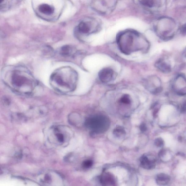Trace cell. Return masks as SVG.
I'll return each instance as SVG.
<instances>
[{
	"instance_id": "obj_11",
	"label": "cell",
	"mask_w": 186,
	"mask_h": 186,
	"mask_svg": "<svg viewBox=\"0 0 186 186\" xmlns=\"http://www.w3.org/2000/svg\"><path fill=\"white\" fill-rule=\"evenodd\" d=\"M142 168L148 170H152L155 168L156 163L154 159L148 158L146 156L142 157L140 160Z\"/></svg>"
},
{
	"instance_id": "obj_1",
	"label": "cell",
	"mask_w": 186,
	"mask_h": 186,
	"mask_svg": "<svg viewBox=\"0 0 186 186\" xmlns=\"http://www.w3.org/2000/svg\"><path fill=\"white\" fill-rule=\"evenodd\" d=\"M119 49L122 53L129 55L138 51L146 52L150 47V43L144 36L133 30L120 32L116 38Z\"/></svg>"
},
{
	"instance_id": "obj_9",
	"label": "cell",
	"mask_w": 186,
	"mask_h": 186,
	"mask_svg": "<svg viewBox=\"0 0 186 186\" xmlns=\"http://www.w3.org/2000/svg\"><path fill=\"white\" fill-rule=\"evenodd\" d=\"M114 71L110 68H105L99 72V76L101 81L107 83L111 81L114 76Z\"/></svg>"
},
{
	"instance_id": "obj_2",
	"label": "cell",
	"mask_w": 186,
	"mask_h": 186,
	"mask_svg": "<svg viewBox=\"0 0 186 186\" xmlns=\"http://www.w3.org/2000/svg\"><path fill=\"white\" fill-rule=\"evenodd\" d=\"M51 83L57 89L65 91L74 89L77 80L76 72L69 67L59 69L53 73L51 78Z\"/></svg>"
},
{
	"instance_id": "obj_3",
	"label": "cell",
	"mask_w": 186,
	"mask_h": 186,
	"mask_svg": "<svg viewBox=\"0 0 186 186\" xmlns=\"http://www.w3.org/2000/svg\"><path fill=\"white\" fill-rule=\"evenodd\" d=\"M34 83L33 79L29 74L20 70L14 71L9 79V84L13 89L24 94L31 91Z\"/></svg>"
},
{
	"instance_id": "obj_7",
	"label": "cell",
	"mask_w": 186,
	"mask_h": 186,
	"mask_svg": "<svg viewBox=\"0 0 186 186\" xmlns=\"http://www.w3.org/2000/svg\"><path fill=\"white\" fill-rule=\"evenodd\" d=\"M155 66L160 71L169 73L172 70V66L169 61L165 58H160L155 63Z\"/></svg>"
},
{
	"instance_id": "obj_13",
	"label": "cell",
	"mask_w": 186,
	"mask_h": 186,
	"mask_svg": "<svg viewBox=\"0 0 186 186\" xmlns=\"http://www.w3.org/2000/svg\"><path fill=\"white\" fill-rule=\"evenodd\" d=\"M38 10L43 14L51 15L54 12V8L47 4L43 3L39 5Z\"/></svg>"
},
{
	"instance_id": "obj_4",
	"label": "cell",
	"mask_w": 186,
	"mask_h": 186,
	"mask_svg": "<svg viewBox=\"0 0 186 186\" xmlns=\"http://www.w3.org/2000/svg\"><path fill=\"white\" fill-rule=\"evenodd\" d=\"M154 29L158 37L168 41L173 37L177 30V24L174 20L168 17H162L155 22Z\"/></svg>"
},
{
	"instance_id": "obj_14",
	"label": "cell",
	"mask_w": 186,
	"mask_h": 186,
	"mask_svg": "<svg viewBox=\"0 0 186 186\" xmlns=\"http://www.w3.org/2000/svg\"><path fill=\"white\" fill-rule=\"evenodd\" d=\"M140 4L148 9H152L155 7H158L161 5L160 1L145 0L139 1Z\"/></svg>"
},
{
	"instance_id": "obj_12",
	"label": "cell",
	"mask_w": 186,
	"mask_h": 186,
	"mask_svg": "<svg viewBox=\"0 0 186 186\" xmlns=\"http://www.w3.org/2000/svg\"><path fill=\"white\" fill-rule=\"evenodd\" d=\"M157 184L160 186H166L170 183V177L168 174L160 173L157 175L156 179Z\"/></svg>"
},
{
	"instance_id": "obj_6",
	"label": "cell",
	"mask_w": 186,
	"mask_h": 186,
	"mask_svg": "<svg viewBox=\"0 0 186 186\" xmlns=\"http://www.w3.org/2000/svg\"><path fill=\"white\" fill-rule=\"evenodd\" d=\"M97 1V3H94L93 7L99 12L105 14L107 12H111L115 8L116 4V1Z\"/></svg>"
},
{
	"instance_id": "obj_8",
	"label": "cell",
	"mask_w": 186,
	"mask_h": 186,
	"mask_svg": "<svg viewBox=\"0 0 186 186\" xmlns=\"http://www.w3.org/2000/svg\"><path fill=\"white\" fill-rule=\"evenodd\" d=\"M101 183L103 186H117L115 176L110 173H104L101 176Z\"/></svg>"
},
{
	"instance_id": "obj_17",
	"label": "cell",
	"mask_w": 186,
	"mask_h": 186,
	"mask_svg": "<svg viewBox=\"0 0 186 186\" xmlns=\"http://www.w3.org/2000/svg\"><path fill=\"white\" fill-rule=\"evenodd\" d=\"M93 161L89 160L84 161L82 166L84 168H88L91 167L93 165Z\"/></svg>"
},
{
	"instance_id": "obj_15",
	"label": "cell",
	"mask_w": 186,
	"mask_h": 186,
	"mask_svg": "<svg viewBox=\"0 0 186 186\" xmlns=\"http://www.w3.org/2000/svg\"><path fill=\"white\" fill-rule=\"evenodd\" d=\"M73 51L72 48L70 46H64L61 48L60 50V54L63 56H70Z\"/></svg>"
},
{
	"instance_id": "obj_10",
	"label": "cell",
	"mask_w": 186,
	"mask_h": 186,
	"mask_svg": "<svg viewBox=\"0 0 186 186\" xmlns=\"http://www.w3.org/2000/svg\"><path fill=\"white\" fill-rule=\"evenodd\" d=\"M92 26L91 22L85 20L82 21L78 24L77 30L80 33L84 35H87L93 32L92 31Z\"/></svg>"
},
{
	"instance_id": "obj_16",
	"label": "cell",
	"mask_w": 186,
	"mask_h": 186,
	"mask_svg": "<svg viewBox=\"0 0 186 186\" xmlns=\"http://www.w3.org/2000/svg\"><path fill=\"white\" fill-rule=\"evenodd\" d=\"M55 136L56 137L57 140L59 142L63 143L64 141L65 138L64 135L62 133L57 132V133L55 134Z\"/></svg>"
},
{
	"instance_id": "obj_5",
	"label": "cell",
	"mask_w": 186,
	"mask_h": 186,
	"mask_svg": "<svg viewBox=\"0 0 186 186\" xmlns=\"http://www.w3.org/2000/svg\"><path fill=\"white\" fill-rule=\"evenodd\" d=\"M108 121L104 116L95 115L87 119L86 121V127L95 133H101L108 128Z\"/></svg>"
},
{
	"instance_id": "obj_18",
	"label": "cell",
	"mask_w": 186,
	"mask_h": 186,
	"mask_svg": "<svg viewBox=\"0 0 186 186\" xmlns=\"http://www.w3.org/2000/svg\"><path fill=\"white\" fill-rule=\"evenodd\" d=\"M182 32H183V33L184 34H185V24L184 26L182 28Z\"/></svg>"
}]
</instances>
